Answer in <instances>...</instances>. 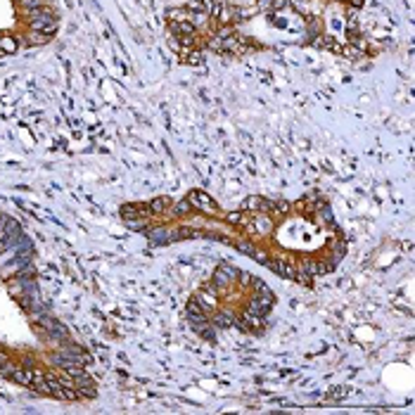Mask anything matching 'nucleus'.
I'll list each match as a JSON object with an SVG mask.
<instances>
[{
    "instance_id": "obj_1",
    "label": "nucleus",
    "mask_w": 415,
    "mask_h": 415,
    "mask_svg": "<svg viewBox=\"0 0 415 415\" xmlns=\"http://www.w3.org/2000/svg\"><path fill=\"white\" fill-rule=\"evenodd\" d=\"M188 202L195 207V209H200L202 213H218V207H216V202H213L211 197L207 195V192H202V190H195V192H190L188 195Z\"/></svg>"
},
{
    "instance_id": "obj_2",
    "label": "nucleus",
    "mask_w": 415,
    "mask_h": 415,
    "mask_svg": "<svg viewBox=\"0 0 415 415\" xmlns=\"http://www.w3.org/2000/svg\"><path fill=\"white\" fill-rule=\"evenodd\" d=\"M240 276V271L235 266H228V264H221V266L216 268V273H213V285L216 287H225V285H233V280H237Z\"/></svg>"
},
{
    "instance_id": "obj_3",
    "label": "nucleus",
    "mask_w": 415,
    "mask_h": 415,
    "mask_svg": "<svg viewBox=\"0 0 415 415\" xmlns=\"http://www.w3.org/2000/svg\"><path fill=\"white\" fill-rule=\"evenodd\" d=\"M249 230L256 235H261V237H266V235L273 233V218L266 216V211L254 213V221H252V228H249Z\"/></svg>"
},
{
    "instance_id": "obj_4",
    "label": "nucleus",
    "mask_w": 415,
    "mask_h": 415,
    "mask_svg": "<svg viewBox=\"0 0 415 415\" xmlns=\"http://www.w3.org/2000/svg\"><path fill=\"white\" fill-rule=\"evenodd\" d=\"M273 306V294H254V297L249 299V306L247 311H254L259 316H266L268 311Z\"/></svg>"
},
{
    "instance_id": "obj_5",
    "label": "nucleus",
    "mask_w": 415,
    "mask_h": 415,
    "mask_svg": "<svg viewBox=\"0 0 415 415\" xmlns=\"http://www.w3.org/2000/svg\"><path fill=\"white\" fill-rule=\"evenodd\" d=\"M273 209V202L271 200H264V197H247L245 202H242V211H252V213H259V211H271Z\"/></svg>"
},
{
    "instance_id": "obj_6",
    "label": "nucleus",
    "mask_w": 415,
    "mask_h": 415,
    "mask_svg": "<svg viewBox=\"0 0 415 415\" xmlns=\"http://www.w3.org/2000/svg\"><path fill=\"white\" fill-rule=\"evenodd\" d=\"M147 237L152 242H171V240H181L178 237V230H169V228H152L147 230Z\"/></svg>"
},
{
    "instance_id": "obj_7",
    "label": "nucleus",
    "mask_w": 415,
    "mask_h": 415,
    "mask_svg": "<svg viewBox=\"0 0 415 415\" xmlns=\"http://www.w3.org/2000/svg\"><path fill=\"white\" fill-rule=\"evenodd\" d=\"M147 207L152 213H171L173 216V211H171V197H154Z\"/></svg>"
},
{
    "instance_id": "obj_8",
    "label": "nucleus",
    "mask_w": 415,
    "mask_h": 415,
    "mask_svg": "<svg viewBox=\"0 0 415 415\" xmlns=\"http://www.w3.org/2000/svg\"><path fill=\"white\" fill-rule=\"evenodd\" d=\"M169 29H171V33H176V36H192V33L197 31V29L192 26V21H171Z\"/></svg>"
},
{
    "instance_id": "obj_9",
    "label": "nucleus",
    "mask_w": 415,
    "mask_h": 415,
    "mask_svg": "<svg viewBox=\"0 0 415 415\" xmlns=\"http://www.w3.org/2000/svg\"><path fill=\"white\" fill-rule=\"evenodd\" d=\"M0 50L5 55H14L19 50V43H17V36H0Z\"/></svg>"
},
{
    "instance_id": "obj_10",
    "label": "nucleus",
    "mask_w": 415,
    "mask_h": 415,
    "mask_svg": "<svg viewBox=\"0 0 415 415\" xmlns=\"http://www.w3.org/2000/svg\"><path fill=\"white\" fill-rule=\"evenodd\" d=\"M10 380L12 382H17V384L29 387V384H31V368H17V370L10 375Z\"/></svg>"
},
{
    "instance_id": "obj_11",
    "label": "nucleus",
    "mask_w": 415,
    "mask_h": 415,
    "mask_svg": "<svg viewBox=\"0 0 415 415\" xmlns=\"http://www.w3.org/2000/svg\"><path fill=\"white\" fill-rule=\"evenodd\" d=\"M200 7H202L211 19H216L218 12H221V0H200Z\"/></svg>"
},
{
    "instance_id": "obj_12",
    "label": "nucleus",
    "mask_w": 415,
    "mask_h": 415,
    "mask_svg": "<svg viewBox=\"0 0 415 415\" xmlns=\"http://www.w3.org/2000/svg\"><path fill=\"white\" fill-rule=\"evenodd\" d=\"M169 21H190V10L188 7H171L166 10Z\"/></svg>"
},
{
    "instance_id": "obj_13",
    "label": "nucleus",
    "mask_w": 415,
    "mask_h": 415,
    "mask_svg": "<svg viewBox=\"0 0 415 415\" xmlns=\"http://www.w3.org/2000/svg\"><path fill=\"white\" fill-rule=\"evenodd\" d=\"M299 266L304 268L309 276H323L325 271H330V266H323L318 261H304V264H299Z\"/></svg>"
},
{
    "instance_id": "obj_14",
    "label": "nucleus",
    "mask_w": 415,
    "mask_h": 415,
    "mask_svg": "<svg viewBox=\"0 0 415 415\" xmlns=\"http://www.w3.org/2000/svg\"><path fill=\"white\" fill-rule=\"evenodd\" d=\"M242 318H245V323L249 328H254V330H261V328H264V316H259L254 311H245Z\"/></svg>"
},
{
    "instance_id": "obj_15",
    "label": "nucleus",
    "mask_w": 415,
    "mask_h": 415,
    "mask_svg": "<svg viewBox=\"0 0 415 415\" xmlns=\"http://www.w3.org/2000/svg\"><path fill=\"white\" fill-rule=\"evenodd\" d=\"M183 55V60L188 64H192V67H200V64H204V57H202V53H197V50H185V53H181Z\"/></svg>"
},
{
    "instance_id": "obj_16",
    "label": "nucleus",
    "mask_w": 415,
    "mask_h": 415,
    "mask_svg": "<svg viewBox=\"0 0 415 415\" xmlns=\"http://www.w3.org/2000/svg\"><path fill=\"white\" fill-rule=\"evenodd\" d=\"M225 221H228V223H233V225H240V223H249V218H247V211H242V209H240V211H230L228 213V216H225Z\"/></svg>"
},
{
    "instance_id": "obj_17",
    "label": "nucleus",
    "mask_w": 415,
    "mask_h": 415,
    "mask_svg": "<svg viewBox=\"0 0 415 415\" xmlns=\"http://www.w3.org/2000/svg\"><path fill=\"white\" fill-rule=\"evenodd\" d=\"M230 320H233V316L230 313H225V311H218V313H213V325L216 328H228L230 325Z\"/></svg>"
},
{
    "instance_id": "obj_18",
    "label": "nucleus",
    "mask_w": 415,
    "mask_h": 415,
    "mask_svg": "<svg viewBox=\"0 0 415 415\" xmlns=\"http://www.w3.org/2000/svg\"><path fill=\"white\" fill-rule=\"evenodd\" d=\"M282 5H285V0H259V7H261V10H266V12L280 10Z\"/></svg>"
},
{
    "instance_id": "obj_19",
    "label": "nucleus",
    "mask_w": 415,
    "mask_h": 415,
    "mask_svg": "<svg viewBox=\"0 0 415 415\" xmlns=\"http://www.w3.org/2000/svg\"><path fill=\"white\" fill-rule=\"evenodd\" d=\"M192 211V204L188 200H183V202L176 204V209H173V216H188Z\"/></svg>"
},
{
    "instance_id": "obj_20",
    "label": "nucleus",
    "mask_w": 415,
    "mask_h": 415,
    "mask_svg": "<svg viewBox=\"0 0 415 415\" xmlns=\"http://www.w3.org/2000/svg\"><path fill=\"white\" fill-rule=\"evenodd\" d=\"M252 282H254L252 287H254V292H256V294H273V292L268 289V285L264 282V280H259V277H252Z\"/></svg>"
},
{
    "instance_id": "obj_21",
    "label": "nucleus",
    "mask_w": 415,
    "mask_h": 415,
    "mask_svg": "<svg viewBox=\"0 0 415 415\" xmlns=\"http://www.w3.org/2000/svg\"><path fill=\"white\" fill-rule=\"evenodd\" d=\"M17 368H19V365H17V363H14V361H10V358H7V363H5V365L0 368V375H2V377H10V375L14 373Z\"/></svg>"
},
{
    "instance_id": "obj_22",
    "label": "nucleus",
    "mask_w": 415,
    "mask_h": 415,
    "mask_svg": "<svg viewBox=\"0 0 415 415\" xmlns=\"http://www.w3.org/2000/svg\"><path fill=\"white\" fill-rule=\"evenodd\" d=\"M19 5H21V10L26 12V10H38L41 7V0H19Z\"/></svg>"
},
{
    "instance_id": "obj_23",
    "label": "nucleus",
    "mask_w": 415,
    "mask_h": 415,
    "mask_svg": "<svg viewBox=\"0 0 415 415\" xmlns=\"http://www.w3.org/2000/svg\"><path fill=\"white\" fill-rule=\"evenodd\" d=\"M249 254L254 256L256 261H261V264H268V254L264 252V249H256V247H252V252H249Z\"/></svg>"
},
{
    "instance_id": "obj_24",
    "label": "nucleus",
    "mask_w": 415,
    "mask_h": 415,
    "mask_svg": "<svg viewBox=\"0 0 415 415\" xmlns=\"http://www.w3.org/2000/svg\"><path fill=\"white\" fill-rule=\"evenodd\" d=\"M318 218H320V221H325V223H332V211L328 209V207H320Z\"/></svg>"
},
{
    "instance_id": "obj_25",
    "label": "nucleus",
    "mask_w": 415,
    "mask_h": 415,
    "mask_svg": "<svg viewBox=\"0 0 415 415\" xmlns=\"http://www.w3.org/2000/svg\"><path fill=\"white\" fill-rule=\"evenodd\" d=\"M5 363H7V356H5V353L0 351V368H2V365H5Z\"/></svg>"
},
{
    "instance_id": "obj_26",
    "label": "nucleus",
    "mask_w": 415,
    "mask_h": 415,
    "mask_svg": "<svg viewBox=\"0 0 415 415\" xmlns=\"http://www.w3.org/2000/svg\"><path fill=\"white\" fill-rule=\"evenodd\" d=\"M2 55H5V53H2V50H0V57H2Z\"/></svg>"
}]
</instances>
